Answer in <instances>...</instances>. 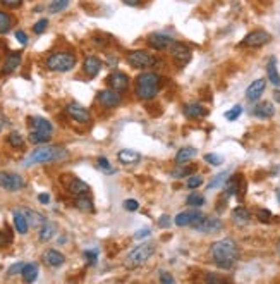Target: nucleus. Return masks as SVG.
<instances>
[{
	"mask_svg": "<svg viewBox=\"0 0 280 284\" xmlns=\"http://www.w3.org/2000/svg\"><path fill=\"white\" fill-rule=\"evenodd\" d=\"M9 145L11 147H14V148H21L24 145V138H23V134H19V133H11L9 134Z\"/></svg>",
	"mask_w": 280,
	"mask_h": 284,
	"instance_id": "ea45409f",
	"label": "nucleus"
},
{
	"mask_svg": "<svg viewBox=\"0 0 280 284\" xmlns=\"http://www.w3.org/2000/svg\"><path fill=\"white\" fill-rule=\"evenodd\" d=\"M275 97H277V100L280 102V91H275Z\"/></svg>",
	"mask_w": 280,
	"mask_h": 284,
	"instance_id": "680f3d73",
	"label": "nucleus"
},
{
	"mask_svg": "<svg viewBox=\"0 0 280 284\" xmlns=\"http://www.w3.org/2000/svg\"><path fill=\"white\" fill-rule=\"evenodd\" d=\"M258 219L261 220V222H270L272 220V212L270 210H266V208H261V210H258Z\"/></svg>",
	"mask_w": 280,
	"mask_h": 284,
	"instance_id": "09e8293b",
	"label": "nucleus"
},
{
	"mask_svg": "<svg viewBox=\"0 0 280 284\" xmlns=\"http://www.w3.org/2000/svg\"><path fill=\"white\" fill-rule=\"evenodd\" d=\"M158 279H160V283H165V284H174V277L171 276V274L167 272V270H160L158 272Z\"/></svg>",
	"mask_w": 280,
	"mask_h": 284,
	"instance_id": "3c124183",
	"label": "nucleus"
},
{
	"mask_svg": "<svg viewBox=\"0 0 280 284\" xmlns=\"http://www.w3.org/2000/svg\"><path fill=\"white\" fill-rule=\"evenodd\" d=\"M47 28H48V19H40L38 23L33 26V31L36 34H42V33H45L47 31Z\"/></svg>",
	"mask_w": 280,
	"mask_h": 284,
	"instance_id": "a18cd8bd",
	"label": "nucleus"
},
{
	"mask_svg": "<svg viewBox=\"0 0 280 284\" xmlns=\"http://www.w3.org/2000/svg\"><path fill=\"white\" fill-rule=\"evenodd\" d=\"M127 62L136 69H148V67H155V64L158 61H156V57L152 52H146V50H133L127 55Z\"/></svg>",
	"mask_w": 280,
	"mask_h": 284,
	"instance_id": "423d86ee",
	"label": "nucleus"
},
{
	"mask_svg": "<svg viewBox=\"0 0 280 284\" xmlns=\"http://www.w3.org/2000/svg\"><path fill=\"white\" fill-rule=\"evenodd\" d=\"M21 276H23V279L26 281V283H33V281H36V277H38V264H34V262H31V264H24Z\"/></svg>",
	"mask_w": 280,
	"mask_h": 284,
	"instance_id": "c756f323",
	"label": "nucleus"
},
{
	"mask_svg": "<svg viewBox=\"0 0 280 284\" xmlns=\"http://www.w3.org/2000/svg\"><path fill=\"white\" fill-rule=\"evenodd\" d=\"M222 160H223L222 157L217 155V153H206V155H204V162L212 164V166H220Z\"/></svg>",
	"mask_w": 280,
	"mask_h": 284,
	"instance_id": "49530a36",
	"label": "nucleus"
},
{
	"mask_svg": "<svg viewBox=\"0 0 280 284\" xmlns=\"http://www.w3.org/2000/svg\"><path fill=\"white\" fill-rule=\"evenodd\" d=\"M172 43H174V38L165 33H152L148 36V45L153 50H169Z\"/></svg>",
	"mask_w": 280,
	"mask_h": 284,
	"instance_id": "ddd939ff",
	"label": "nucleus"
},
{
	"mask_svg": "<svg viewBox=\"0 0 280 284\" xmlns=\"http://www.w3.org/2000/svg\"><path fill=\"white\" fill-rule=\"evenodd\" d=\"M155 250H156L155 243H143V245H138L136 248H133V250L127 253V257L124 258V267L129 270L138 269V267L144 265L153 257Z\"/></svg>",
	"mask_w": 280,
	"mask_h": 284,
	"instance_id": "20e7f679",
	"label": "nucleus"
},
{
	"mask_svg": "<svg viewBox=\"0 0 280 284\" xmlns=\"http://www.w3.org/2000/svg\"><path fill=\"white\" fill-rule=\"evenodd\" d=\"M76 66V57L69 52H55L47 59V67L55 72H67Z\"/></svg>",
	"mask_w": 280,
	"mask_h": 284,
	"instance_id": "39448f33",
	"label": "nucleus"
},
{
	"mask_svg": "<svg viewBox=\"0 0 280 284\" xmlns=\"http://www.w3.org/2000/svg\"><path fill=\"white\" fill-rule=\"evenodd\" d=\"M203 217L204 216L200 212V210H194L193 208V210H186V212L177 214L175 219H174V222H175V226H179V227H186V226L194 227L201 219H203Z\"/></svg>",
	"mask_w": 280,
	"mask_h": 284,
	"instance_id": "9b49d317",
	"label": "nucleus"
},
{
	"mask_svg": "<svg viewBox=\"0 0 280 284\" xmlns=\"http://www.w3.org/2000/svg\"><path fill=\"white\" fill-rule=\"evenodd\" d=\"M96 166H98L100 169L103 170V172H107V174H114V172H115V169L110 166V162H109V159H107V157H98V159H96Z\"/></svg>",
	"mask_w": 280,
	"mask_h": 284,
	"instance_id": "58836bf2",
	"label": "nucleus"
},
{
	"mask_svg": "<svg viewBox=\"0 0 280 284\" xmlns=\"http://www.w3.org/2000/svg\"><path fill=\"white\" fill-rule=\"evenodd\" d=\"M16 40H17L21 45H26V43H28V34L24 33L23 30H17V31H16Z\"/></svg>",
	"mask_w": 280,
	"mask_h": 284,
	"instance_id": "864d4df0",
	"label": "nucleus"
},
{
	"mask_svg": "<svg viewBox=\"0 0 280 284\" xmlns=\"http://www.w3.org/2000/svg\"><path fill=\"white\" fill-rule=\"evenodd\" d=\"M184 114L189 119H200V117H204V116L208 114V110L204 109L201 103L194 102V103H187V105L184 107Z\"/></svg>",
	"mask_w": 280,
	"mask_h": 284,
	"instance_id": "5701e85b",
	"label": "nucleus"
},
{
	"mask_svg": "<svg viewBox=\"0 0 280 284\" xmlns=\"http://www.w3.org/2000/svg\"><path fill=\"white\" fill-rule=\"evenodd\" d=\"M12 217H14V227L16 231L19 233V234H26L28 229H30V222L26 219V214L23 210H12Z\"/></svg>",
	"mask_w": 280,
	"mask_h": 284,
	"instance_id": "a211bd4d",
	"label": "nucleus"
},
{
	"mask_svg": "<svg viewBox=\"0 0 280 284\" xmlns=\"http://www.w3.org/2000/svg\"><path fill=\"white\" fill-rule=\"evenodd\" d=\"M12 28V17L7 12L0 11V34H7Z\"/></svg>",
	"mask_w": 280,
	"mask_h": 284,
	"instance_id": "f704fd0d",
	"label": "nucleus"
},
{
	"mask_svg": "<svg viewBox=\"0 0 280 284\" xmlns=\"http://www.w3.org/2000/svg\"><path fill=\"white\" fill-rule=\"evenodd\" d=\"M40 229H42V231H40V241H43V243L50 241V239L55 236V233H57V226L53 222H45Z\"/></svg>",
	"mask_w": 280,
	"mask_h": 284,
	"instance_id": "2f4dec72",
	"label": "nucleus"
},
{
	"mask_svg": "<svg viewBox=\"0 0 280 284\" xmlns=\"http://www.w3.org/2000/svg\"><path fill=\"white\" fill-rule=\"evenodd\" d=\"M160 78L156 72H143L136 78V97L140 100H153L160 91Z\"/></svg>",
	"mask_w": 280,
	"mask_h": 284,
	"instance_id": "7ed1b4c3",
	"label": "nucleus"
},
{
	"mask_svg": "<svg viewBox=\"0 0 280 284\" xmlns=\"http://www.w3.org/2000/svg\"><path fill=\"white\" fill-rule=\"evenodd\" d=\"M272 40V34L265 30H254L251 33H248L244 36V40L241 42V47H249V49H258V47H263Z\"/></svg>",
	"mask_w": 280,
	"mask_h": 284,
	"instance_id": "6e6552de",
	"label": "nucleus"
},
{
	"mask_svg": "<svg viewBox=\"0 0 280 284\" xmlns=\"http://www.w3.org/2000/svg\"><path fill=\"white\" fill-rule=\"evenodd\" d=\"M0 4L7 9H17L23 5V0H0Z\"/></svg>",
	"mask_w": 280,
	"mask_h": 284,
	"instance_id": "8fccbe9b",
	"label": "nucleus"
},
{
	"mask_svg": "<svg viewBox=\"0 0 280 284\" xmlns=\"http://www.w3.org/2000/svg\"><path fill=\"white\" fill-rule=\"evenodd\" d=\"M186 203L189 205V207H203L204 205V197L200 193H191L189 197H187V200H186Z\"/></svg>",
	"mask_w": 280,
	"mask_h": 284,
	"instance_id": "4c0bfd02",
	"label": "nucleus"
},
{
	"mask_svg": "<svg viewBox=\"0 0 280 284\" xmlns=\"http://www.w3.org/2000/svg\"><path fill=\"white\" fill-rule=\"evenodd\" d=\"M38 201L40 203H43V205H47L50 201V195L48 193H40L38 195Z\"/></svg>",
	"mask_w": 280,
	"mask_h": 284,
	"instance_id": "bf43d9fd",
	"label": "nucleus"
},
{
	"mask_svg": "<svg viewBox=\"0 0 280 284\" xmlns=\"http://www.w3.org/2000/svg\"><path fill=\"white\" fill-rule=\"evenodd\" d=\"M150 229H140L138 233H134V239H144V238H148L150 236Z\"/></svg>",
	"mask_w": 280,
	"mask_h": 284,
	"instance_id": "4d7b16f0",
	"label": "nucleus"
},
{
	"mask_svg": "<svg viewBox=\"0 0 280 284\" xmlns=\"http://www.w3.org/2000/svg\"><path fill=\"white\" fill-rule=\"evenodd\" d=\"M227 176H229V172H220V174H217L215 178H213L212 181L208 183V186H206V188H208V189L218 188V186L222 184L223 181H227Z\"/></svg>",
	"mask_w": 280,
	"mask_h": 284,
	"instance_id": "a19ab883",
	"label": "nucleus"
},
{
	"mask_svg": "<svg viewBox=\"0 0 280 284\" xmlns=\"http://www.w3.org/2000/svg\"><path fill=\"white\" fill-rule=\"evenodd\" d=\"M124 208L127 210V212H136L138 208H140V203H138V200H133V198H129V200L124 201Z\"/></svg>",
	"mask_w": 280,
	"mask_h": 284,
	"instance_id": "de8ad7c7",
	"label": "nucleus"
},
{
	"mask_svg": "<svg viewBox=\"0 0 280 284\" xmlns=\"http://www.w3.org/2000/svg\"><path fill=\"white\" fill-rule=\"evenodd\" d=\"M158 224H160V227H169V226H171V217H169V216H162V219L158 220Z\"/></svg>",
	"mask_w": 280,
	"mask_h": 284,
	"instance_id": "13d9d810",
	"label": "nucleus"
},
{
	"mask_svg": "<svg viewBox=\"0 0 280 284\" xmlns=\"http://www.w3.org/2000/svg\"><path fill=\"white\" fill-rule=\"evenodd\" d=\"M169 53H171L172 59L177 61L179 64H187V62L191 61V55H193L189 47L182 42H175V40H174V43L169 47Z\"/></svg>",
	"mask_w": 280,
	"mask_h": 284,
	"instance_id": "1a4fd4ad",
	"label": "nucleus"
},
{
	"mask_svg": "<svg viewBox=\"0 0 280 284\" xmlns=\"http://www.w3.org/2000/svg\"><path fill=\"white\" fill-rule=\"evenodd\" d=\"M266 74H268V80L273 86H280V74L279 69H277V61L275 57H272L268 61V66H266Z\"/></svg>",
	"mask_w": 280,
	"mask_h": 284,
	"instance_id": "cd10ccee",
	"label": "nucleus"
},
{
	"mask_svg": "<svg viewBox=\"0 0 280 284\" xmlns=\"http://www.w3.org/2000/svg\"><path fill=\"white\" fill-rule=\"evenodd\" d=\"M74 205H76L78 210L81 212H93V200H91L88 195H81V197H76L74 200Z\"/></svg>",
	"mask_w": 280,
	"mask_h": 284,
	"instance_id": "473e14b6",
	"label": "nucleus"
},
{
	"mask_svg": "<svg viewBox=\"0 0 280 284\" xmlns=\"http://www.w3.org/2000/svg\"><path fill=\"white\" fill-rule=\"evenodd\" d=\"M196 148L193 147H184V148H179V151L175 153V164L177 166H186V164L193 160L196 157Z\"/></svg>",
	"mask_w": 280,
	"mask_h": 284,
	"instance_id": "6ab92c4d",
	"label": "nucleus"
},
{
	"mask_svg": "<svg viewBox=\"0 0 280 284\" xmlns=\"http://www.w3.org/2000/svg\"><path fill=\"white\" fill-rule=\"evenodd\" d=\"M266 88V80H254L253 83L248 86L246 90V99L249 100V102H256L258 99H260L261 95H263V91H265Z\"/></svg>",
	"mask_w": 280,
	"mask_h": 284,
	"instance_id": "dca6fc26",
	"label": "nucleus"
},
{
	"mask_svg": "<svg viewBox=\"0 0 280 284\" xmlns=\"http://www.w3.org/2000/svg\"><path fill=\"white\" fill-rule=\"evenodd\" d=\"M275 193H277V198H279V201H280V189H277Z\"/></svg>",
	"mask_w": 280,
	"mask_h": 284,
	"instance_id": "e2e57ef3",
	"label": "nucleus"
},
{
	"mask_svg": "<svg viewBox=\"0 0 280 284\" xmlns=\"http://www.w3.org/2000/svg\"><path fill=\"white\" fill-rule=\"evenodd\" d=\"M204 281H206V283H225V279H223V277L213 276V274H206Z\"/></svg>",
	"mask_w": 280,
	"mask_h": 284,
	"instance_id": "6e6d98bb",
	"label": "nucleus"
},
{
	"mask_svg": "<svg viewBox=\"0 0 280 284\" xmlns=\"http://www.w3.org/2000/svg\"><path fill=\"white\" fill-rule=\"evenodd\" d=\"M196 170V167H184V166H181V167H177L175 170H172V178H175V179H179V178H186V176H191Z\"/></svg>",
	"mask_w": 280,
	"mask_h": 284,
	"instance_id": "e433bc0d",
	"label": "nucleus"
},
{
	"mask_svg": "<svg viewBox=\"0 0 280 284\" xmlns=\"http://www.w3.org/2000/svg\"><path fill=\"white\" fill-rule=\"evenodd\" d=\"M232 220H234L237 226H246L248 222L251 220V214L248 208L244 207H237L232 210Z\"/></svg>",
	"mask_w": 280,
	"mask_h": 284,
	"instance_id": "a878e982",
	"label": "nucleus"
},
{
	"mask_svg": "<svg viewBox=\"0 0 280 284\" xmlns=\"http://www.w3.org/2000/svg\"><path fill=\"white\" fill-rule=\"evenodd\" d=\"M69 153L65 148L62 147H40V148H34L31 151L28 159L24 160V167H31L34 164H47V162H59V160H64L67 159Z\"/></svg>",
	"mask_w": 280,
	"mask_h": 284,
	"instance_id": "f03ea898",
	"label": "nucleus"
},
{
	"mask_svg": "<svg viewBox=\"0 0 280 284\" xmlns=\"http://www.w3.org/2000/svg\"><path fill=\"white\" fill-rule=\"evenodd\" d=\"M67 189H69V193L74 195V197H81V195L90 193V186H88L83 179H78V178H74L71 183H69Z\"/></svg>",
	"mask_w": 280,
	"mask_h": 284,
	"instance_id": "412c9836",
	"label": "nucleus"
},
{
	"mask_svg": "<svg viewBox=\"0 0 280 284\" xmlns=\"http://www.w3.org/2000/svg\"><path fill=\"white\" fill-rule=\"evenodd\" d=\"M69 5V0H52L48 4V12L50 14H59V12L65 11Z\"/></svg>",
	"mask_w": 280,
	"mask_h": 284,
	"instance_id": "c9c22d12",
	"label": "nucleus"
},
{
	"mask_svg": "<svg viewBox=\"0 0 280 284\" xmlns=\"http://www.w3.org/2000/svg\"><path fill=\"white\" fill-rule=\"evenodd\" d=\"M65 112L69 114V117L74 119V121L79 122V124H88V122L91 121L90 112H88L84 107H81L79 103H69V105L65 107Z\"/></svg>",
	"mask_w": 280,
	"mask_h": 284,
	"instance_id": "f8f14e48",
	"label": "nucleus"
},
{
	"mask_svg": "<svg viewBox=\"0 0 280 284\" xmlns=\"http://www.w3.org/2000/svg\"><path fill=\"white\" fill-rule=\"evenodd\" d=\"M26 186L23 176L14 174V172H0V188H4L5 191H11V193H16V191H21V189Z\"/></svg>",
	"mask_w": 280,
	"mask_h": 284,
	"instance_id": "0eeeda50",
	"label": "nucleus"
},
{
	"mask_svg": "<svg viewBox=\"0 0 280 284\" xmlns=\"http://www.w3.org/2000/svg\"><path fill=\"white\" fill-rule=\"evenodd\" d=\"M21 66V52H12L5 57L4 72H14Z\"/></svg>",
	"mask_w": 280,
	"mask_h": 284,
	"instance_id": "bb28decb",
	"label": "nucleus"
},
{
	"mask_svg": "<svg viewBox=\"0 0 280 284\" xmlns=\"http://www.w3.org/2000/svg\"><path fill=\"white\" fill-rule=\"evenodd\" d=\"M30 126L33 129H38V131H45V133L53 131L52 122L47 121L45 117H30Z\"/></svg>",
	"mask_w": 280,
	"mask_h": 284,
	"instance_id": "7c9ffc66",
	"label": "nucleus"
},
{
	"mask_svg": "<svg viewBox=\"0 0 280 284\" xmlns=\"http://www.w3.org/2000/svg\"><path fill=\"white\" fill-rule=\"evenodd\" d=\"M223 229V222L222 219L218 217H213V216H204L200 222L194 226V231L198 233H218Z\"/></svg>",
	"mask_w": 280,
	"mask_h": 284,
	"instance_id": "9d476101",
	"label": "nucleus"
},
{
	"mask_svg": "<svg viewBox=\"0 0 280 284\" xmlns=\"http://www.w3.org/2000/svg\"><path fill=\"white\" fill-rule=\"evenodd\" d=\"M12 241V236L11 233H4V231H0V246H5L7 243Z\"/></svg>",
	"mask_w": 280,
	"mask_h": 284,
	"instance_id": "5fc2aeb1",
	"label": "nucleus"
},
{
	"mask_svg": "<svg viewBox=\"0 0 280 284\" xmlns=\"http://www.w3.org/2000/svg\"><path fill=\"white\" fill-rule=\"evenodd\" d=\"M84 258H86L88 265H95L98 262V250H86L84 251Z\"/></svg>",
	"mask_w": 280,
	"mask_h": 284,
	"instance_id": "c03bdc74",
	"label": "nucleus"
},
{
	"mask_svg": "<svg viewBox=\"0 0 280 284\" xmlns=\"http://www.w3.org/2000/svg\"><path fill=\"white\" fill-rule=\"evenodd\" d=\"M43 262L50 267H61L62 264L65 262V257L57 250H47L43 253Z\"/></svg>",
	"mask_w": 280,
	"mask_h": 284,
	"instance_id": "aec40b11",
	"label": "nucleus"
},
{
	"mask_svg": "<svg viewBox=\"0 0 280 284\" xmlns=\"http://www.w3.org/2000/svg\"><path fill=\"white\" fill-rule=\"evenodd\" d=\"M253 114L260 119H270L275 114V107H273L272 102H261L254 107Z\"/></svg>",
	"mask_w": 280,
	"mask_h": 284,
	"instance_id": "b1692460",
	"label": "nucleus"
},
{
	"mask_svg": "<svg viewBox=\"0 0 280 284\" xmlns=\"http://www.w3.org/2000/svg\"><path fill=\"white\" fill-rule=\"evenodd\" d=\"M107 83H109V86L112 88V90L122 93V91H125L129 88V78H127L125 72L115 71V72H112L109 78H107Z\"/></svg>",
	"mask_w": 280,
	"mask_h": 284,
	"instance_id": "4468645a",
	"label": "nucleus"
},
{
	"mask_svg": "<svg viewBox=\"0 0 280 284\" xmlns=\"http://www.w3.org/2000/svg\"><path fill=\"white\" fill-rule=\"evenodd\" d=\"M239 176L241 174L232 176L227 181V184H225V195H227V197H232V195L239 193V184H241V178H239Z\"/></svg>",
	"mask_w": 280,
	"mask_h": 284,
	"instance_id": "72a5a7b5",
	"label": "nucleus"
},
{
	"mask_svg": "<svg viewBox=\"0 0 280 284\" xmlns=\"http://www.w3.org/2000/svg\"><path fill=\"white\" fill-rule=\"evenodd\" d=\"M23 212L26 214V219L28 222H30V227H34V229H38V227H42L43 224L47 222L45 216L40 212H36V210H31V208H23Z\"/></svg>",
	"mask_w": 280,
	"mask_h": 284,
	"instance_id": "4be33fe9",
	"label": "nucleus"
},
{
	"mask_svg": "<svg viewBox=\"0 0 280 284\" xmlns=\"http://www.w3.org/2000/svg\"><path fill=\"white\" fill-rule=\"evenodd\" d=\"M125 5H131V7H136V5H140L141 0H122Z\"/></svg>",
	"mask_w": 280,
	"mask_h": 284,
	"instance_id": "052dcab7",
	"label": "nucleus"
},
{
	"mask_svg": "<svg viewBox=\"0 0 280 284\" xmlns=\"http://www.w3.org/2000/svg\"><path fill=\"white\" fill-rule=\"evenodd\" d=\"M98 102L102 103L105 109H115L121 103V95L115 90H102L98 93Z\"/></svg>",
	"mask_w": 280,
	"mask_h": 284,
	"instance_id": "2eb2a0df",
	"label": "nucleus"
},
{
	"mask_svg": "<svg viewBox=\"0 0 280 284\" xmlns=\"http://www.w3.org/2000/svg\"><path fill=\"white\" fill-rule=\"evenodd\" d=\"M210 257L213 258L217 267L220 269H232L239 258L237 243L231 238H223L210 246Z\"/></svg>",
	"mask_w": 280,
	"mask_h": 284,
	"instance_id": "f257e3e1",
	"label": "nucleus"
},
{
	"mask_svg": "<svg viewBox=\"0 0 280 284\" xmlns=\"http://www.w3.org/2000/svg\"><path fill=\"white\" fill-rule=\"evenodd\" d=\"M241 114H242V107L241 105H235V107H232L231 110H227V112H225V119H227V121H235V119H237Z\"/></svg>",
	"mask_w": 280,
	"mask_h": 284,
	"instance_id": "37998d69",
	"label": "nucleus"
},
{
	"mask_svg": "<svg viewBox=\"0 0 280 284\" xmlns=\"http://www.w3.org/2000/svg\"><path fill=\"white\" fill-rule=\"evenodd\" d=\"M102 66H103V62L100 61L96 55H88L86 59H84V62H83L84 72H86L90 78H95V76H98V72L102 71Z\"/></svg>",
	"mask_w": 280,
	"mask_h": 284,
	"instance_id": "f3484780",
	"label": "nucleus"
},
{
	"mask_svg": "<svg viewBox=\"0 0 280 284\" xmlns=\"http://www.w3.org/2000/svg\"><path fill=\"white\" fill-rule=\"evenodd\" d=\"M117 159L121 164H124V166H129V164H136L141 160V155L138 153V151L134 150H129V148H124V150H121L117 153Z\"/></svg>",
	"mask_w": 280,
	"mask_h": 284,
	"instance_id": "393cba45",
	"label": "nucleus"
},
{
	"mask_svg": "<svg viewBox=\"0 0 280 284\" xmlns=\"http://www.w3.org/2000/svg\"><path fill=\"white\" fill-rule=\"evenodd\" d=\"M23 267H24L23 262H17V264H14V265H11V267H9L7 274H9V276H16V274H21V272H23Z\"/></svg>",
	"mask_w": 280,
	"mask_h": 284,
	"instance_id": "603ef678",
	"label": "nucleus"
},
{
	"mask_svg": "<svg viewBox=\"0 0 280 284\" xmlns=\"http://www.w3.org/2000/svg\"><path fill=\"white\" fill-rule=\"evenodd\" d=\"M50 138H52V133H45V131H38V129H33V131L30 133L28 140H30L33 145H45V143H48L50 141Z\"/></svg>",
	"mask_w": 280,
	"mask_h": 284,
	"instance_id": "c85d7f7f",
	"label": "nucleus"
},
{
	"mask_svg": "<svg viewBox=\"0 0 280 284\" xmlns=\"http://www.w3.org/2000/svg\"><path fill=\"white\" fill-rule=\"evenodd\" d=\"M201 184H203V178H201V176L191 174L189 178H187V188L189 189H196V188H200Z\"/></svg>",
	"mask_w": 280,
	"mask_h": 284,
	"instance_id": "79ce46f5",
	"label": "nucleus"
}]
</instances>
